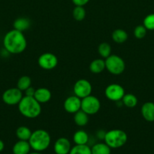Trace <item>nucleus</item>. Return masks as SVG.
Returning a JSON list of instances; mask_svg holds the SVG:
<instances>
[{
	"mask_svg": "<svg viewBox=\"0 0 154 154\" xmlns=\"http://www.w3.org/2000/svg\"><path fill=\"white\" fill-rule=\"evenodd\" d=\"M106 132H105L104 130H98L96 133V135L97 137H98V139L104 140V137H105Z\"/></svg>",
	"mask_w": 154,
	"mask_h": 154,
	"instance_id": "32",
	"label": "nucleus"
},
{
	"mask_svg": "<svg viewBox=\"0 0 154 154\" xmlns=\"http://www.w3.org/2000/svg\"><path fill=\"white\" fill-rule=\"evenodd\" d=\"M92 86L91 84L86 79H79L74 84L73 93L74 95L80 99H84L91 95Z\"/></svg>",
	"mask_w": 154,
	"mask_h": 154,
	"instance_id": "8",
	"label": "nucleus"
},
{
	"mask_svg": "<svg viewBox=\"0 0 154 154\" xmlns=\"http://www.w3.org/2000/svg\"><path fill=\"white\" fill-rule=\"evenodd\" d=\"M101 107V102L98 98L95 96L90 95V96L82 99L81 110H82L89 116L96 114L100 111Z\"/></svg>",
	"mask_w": 154,
	"mask_h": 154,
	"instance_id": "6",
	"label": "nucleus"
},
{
	"mask_svg": "<svg viewBox=\"0 0 154 154\" xmlns=\"http://www.w3.org/2000/svg\"><path fill=\"white\" fill-rule=\"evenodd\" d=\"M111 37L113 42L116 43L122 44L128 40V35L125 30L122 29H116L112 32Z\"/></svg>",
	"mask_w": 154,
	"mask_h": 154,
	"instance_id": "20",
	"label": "nucleus"
},
{
	"mask_svg": "<svg viewBox=\"0 0 154 154\" xmlns=\"http://www.w3.org/2000/svg\"><path fill=\"white\" fill-rule=\"evenodd\" d=\"M3 46L8 54H20L27 48V38L22 32L14 29L5 34L3 38Z\"/></svg>",
	"mask_w": 154,
	"mask_h": 154,
	"instance_id": "1",
	"label": "nucleus"
},
{
	"mask_svg": "<svg viewBox=\"0 0 154 154\" xmlns=\"http://www.w3.org/2000/svg\"><path fill=\"white\" fill-rule=\"evenodd\" d=\"M98 51L99 55L102 58L106 59L111 55L112 53V48L110 45L107 42H102L99 45L98 48Z\"/></svg>",
	"mask_w": 154,
	"mask_h": 154,
	"instance_id": "25",
	"label": "nucleus"
},
{
	"mask_svg": "<svg viewBox=\"0 0 154 154\" xmlns=\"http://www.w3.org/2000/svg\"><path fill=\"white\" fill-rule=\"evenodd\" d=\"M30 26H31V22H30V20L27 17H23L17 18L14 21L13 23L14 29L20 32H22L29 29Z\"/></svg>",
	"mask_w": 154,
	"mask_h": 154,
	"instance_id": "16",
	"label": "nucleus"
},
{
	"mask_svg": "<svg viewBox=\"0 0 154 154\" xmlns=\"http://www.w3.org/2000/svg\"><path fill=\"white\" fill-rule=\"evenodd\" d=\"M122 102L123 105H125L127 108H134L137 106L138 103V99L136 97L135 95L132 93H125L122 99Z\"/></svg>",
	"mask_w": 154,
	"mask_h": 154,
	"instance_id": "23",
	"label": "nucleus"
},
{
	"mask_svg": "<svg viewBox=\"0 0 154 154\" xmlns=\"http://www.w3.org/2000/svg\"><path fill=\"white\" fill-rule=\"evenodd\" d=\"M104 141L111 149L120 148L126 144L128 135L122 129H111L106 132Z\"/></svg>",
	"mask_w": 154,
	"mask_h": 154,
	"instance_id": "4",
	"label": "nucleus"
},
{
	"mask_svg": "<svg viewBox=\"0 0 154 154\" xmlns=\"http://www.w3.org/2000/svg\"><path fill=\"white\" fill-rule=\"evenodd\" d=\"M82 99L78 96L72 95L65 99L63 102V108L69 114H75L81 110Z\"/></svg>",
	"mask_w": 154,
	"mask_h": 154,
	"instance_id": "11",
	"label": "nucleus"
},
{
	"mask_svg": "<svg viewBox=\"0 0 154 154\" xmlns=\"http://www.w3.org/2000/svg\"><path fill=\"white\" fill-rule=\"evenodd\" d=\"M69 154H91V150L88 144H75V146L72 147Z\"/></svg>",
	"mask_w": 154,
	"mask_h": 154,
	"instance_id": "26",
	"label": "nucleus"
},
{
	"mask_svg": "<svg viewBox=\"0 0 154 154\" xmlns=\"http://www.w3.org/2000/svg\"><path fill=\"white\" fill-rule=\"evenodd\" d=\"M4 148H5L4 142H3V141L0 139V152L2 151V150H4Z\"/></svg>",
	"mask_w": 154,
	"mask_h": 154,
	"instance_id": "33",
	"label": "nucleus"
},
{
	"mask_svg": "<svg viewBox=\"0 0 154 154\" xmlns=\"http://www.w3.org/2000/svg\"><path fill=\"white\" fill-rule=\"evenodd\" d=\"M33 97L42 105L45 104L49 102L52 97L51 92L45 87H40V88L36 89L35 95Z\"/></svg>",
	"mask_w": 154,
	"mask_h": 154,
	"instance_id": "13",
	"label": "nucleus"
},
{
	"mask_svg": "<svg viewBox=\"0 0 154 154\" xmlns=\"http://www.w3.org/2000/svg\"><path fill=\"white\" fill-rule=\"evenodd\" d=\"M32 85V80L30 77L27 76V75H24L21 76V78L18 79V83H17V87L21 90L22 92H24L27 88L31 87Z\"/></svg>",
	"mask_w": 154,
	"mask_h": 154,
	"instance_id": "24",
	"label": "nucleus"
},
{
	"mask_svg": "<svg viewBox=\"0 0 154 154\" xmlns=\"http://www.w3.org/2000/svg\"><path fill=\"white\" fill-rule=\"evenodd\" d=\"M106 69L110 74L119 75L123 73L125 69V63L123 59L116 54H111L105 59Z\"/></svg>",
	"mask_w": 154,
	"mask_h": 154,
	"instance_id": "5",
	"label": "nucleus"
},
{
	"mask_svg": "<svg viewBox=\"0 0 154 154\" xmlns=\"http://www.w3.org/2000/svg\"><path fill=\"white\" fill-rule=\"evenodd\" d=\"M140 113L146 121L154 122V103L152 102H146L140 108Z\"/></svg>",
	"mask_w": 154,
	"mask_h": 154,
	"instance_id": "14",
	"label": "nucleus"
},
{
	"mask_svg": "<svg viewBox=\"0 0 154 154\" xmlns=\"http://www.w3.org/2000/svg\"><path fill=\"white\" fill-rule=\"evenodd\" d=\"M90 0H72L75 6H85L88 3Z\"/></svg>",
	"mask_w": 154,
	"mask_h": 154,
	"instance_id": "30",
	"label": "nucleus"
},
{
	"mask_svg": "<svg viewBox=\"0 0 154 154\" xmlns=\"http://www.w3.org/2000/svg\"><path fill=\"white\" fill-rule=\"evenodd\" d=\"M30 150L31 147L29 141L19 140L14 144L12 152L13 154H29L30 153Z\"/></svg>",
	"mask_w": 154,
	"mask_h": 154,
	"instance_id": "15",
	"label": "nucleus"
},
{
	"mask_svg": "<svg viewBox=\"0 0 154 154\" xmlns=\"http://www.w3.org/2000/svg\"><path fill=\"white\" fill-rule=\"evenodd\" d=\"M125 94V89L122 86L118 84H109L104 90L106 98L113 102H119L122 100Z\"/></svg>",
	"mask_w": 154,
	"mask_h": 154,
	"instance_id": "7",
	"label": "nucleus"
},
{
	"mask_svg": "<svg viewBox=\"0 0 154 154\" xmlns=\"http://www.w3.org/2000/svg\"><path fill=\"white\" fill-rule=\"evenodd\" d=\"M73 120L75 125L80 126V127H83L88 123L89 115L86 114L85 112H84L82 110H79L74 114Z\"/></svg>",
	"mask_w": 154,
	"mask_h": 154,
	"instance_id": "18",
	"label": "nucleus"
},
{
	"mask_svg": "<svg viewBox=\"0 0 154 154\" xmlns=\"http://www.w3.org/2000/svg\"><path fill=\"white\" fill-rule=\"evenodd\" d=\"M86 11L84 6H75L72 11V17L76 21H82L85 18Z\"/></svg>",
	"mask_w": 154,
	"mask_h": 154,
	"instance_id": "27",
	"label": "nucleus"
},
{
	"mask_svg": "<svg viewBox=\"0 0 154 154\" xmlns=\"http://www.w3.org/2000/svg\"><path fill=\"white\" fill-rule=\"evenodd\" d=\"M37 62L41 69L44 70H51L57 66L58 59L52 53L46 52L39 56Z\"/></svg>",
	"mask_w": 154,
	"mask_h": 154,
	"instance_id": "9",
	"label": "nucleus"
},
{
	"mask_svg": "<svg viewBox=\"0 0 154 154\" xmlns=\"http://www.w3.org/2000/svg\"><path fill=\"white\" fill-rule=\"evenodd\" d=\"M29 154H42V153H41V152L34 151V152H32V153H30Z\"/></svg>",
	"mask_w": 154,
	"mask_h": 154,
	"instance_id": "34",
	"label": "nucleus"
},
{
	"mask_svg": "<svg viewBox=\"0 0 154 154\" xmlns=\"http://www.w3.org/2000/svg\"><path fill=\"white\" fill-rule=\"evenodd\" d=\"M71 148L70 141L65 137L57 138L54 142V151L55 154H69Z\"/></svg>",
	"mask_w": 154,
	"mask_h": 154,
	"instance_id": "12",
	"label": "nucleus"
},
{
	"mask_svg": "<svg viewBox=\"0 0 154 154\" xmlns=\"http://www.w3.org/2000/svg\"><path fill=\"white\" fill-rule=\"evenodd\" d=\"M18 105L19 112L26 118L35 119L42 113L41 104L34 97L24 96Z\"/></svg>",
	"mask_w": 154,
	"mask_h": 154,
	"instance_id": "2",
	"label": "nucleus"
},
{
	"mask_svg": "<svg viewBox=\"0 0 154 154\" xmlns=\"http://www.w3.org/2000/svg\"><path fill=\"white\" fill-rule=\"evenodd\" d=\"M106 69L105 60L95 59L89 65V70L93 74H100Z\"/></svg>",
	"mask_w": 154,
	"mask_h": 154,
	"instance_id": "17",
	"label": "nucleus"
},
{
	"mask_svg": "<svg viewBox=\"0 0 154 154\" xmlns=\"http://www.w3.org/2000/svg\"><path fill=\"white\" fill-rule=\"evenodd\" d=\"M146 29L143 25H139L134 28V35L136 38L142 39L146 36Z\"/></svg>",
	"mask_w": 154,
	"mask_h": 154,
	"instance_id": "29",
	"label": "nucleus"
},
{
	"mask_svg": "<svg viewBox=\"0 0 154 154\" xmlns=\"http://www.w3.org/2000/svg\"><path fill=\"white\" fill-rule=\"evenodd\" d=\"M72 140L75 144H79V145L87 144L89 141V135L85 131L80 129L74 133Z\"/></svg>",
	"mask_w": 154,
	"mask_h": 154,
	"instance_id": "19",
	"label": "nucleus"
},
{
	"mask_svg": "<svg viewBox=\"0 0 154 154\" xmlns=\"http://www.w3.org/2000/svg\"><path fill=\"white\" fill-rule=\"evenodd\" d=\"M23 92L18 87H12L6 90L2 94V101L8 105H16L19 104L22 98Z\"/></svg>",
	"mask_w": 154,
	"mask_h": 154,
	"instance_id": "10",
	"label": "nucleus"
},
{
	"mask_svg": "<svg viewBox=\"0 0 154 154\" xmlns=\"http://www.w3.org/2000/svg\"><path fill=\"white\" fill-rule=\"evenodd\" d=\"M31 129L25 126H21L16 129L17 138L21 141H29L32 135Z\"/></svg>",
	"mask_w": 154,
	"mask_h": 154,
	"instance_id": "22",
	"label": "nucleus"
},
{
	"mask_svg": "<svg viewBox=\"0 0 154 154\" xmlns=\"http://www.w3.org/2000/svg\"><path fill=\"white\" fill-rule=\"evenodd\" d=\"M29 143L34 151L42 152L47 150L51 144L50 134L45 129H36L32 132Z\"/></svg>",
	"mask_w": 154,
	"mask_h": 154,
	"instance_id": "3",
	"label": "nucleus"
},
{
	"mask_svg": "<svg viewBox=\"0 0 154 154\" xmlns=\"http://www.w3.org/2000/svg\"><path fill=\"white\" fill-rule=\"evenodd\" d=\"M35 92H36V89L33 88V87L31 86V87H30L29 88H27V90L24 91V93H25V96L33 97L35 95Z\"/></svg>",
	"mask_w": 154,
	"mask_h": 154,
	"instance_id": "31",
	"label": "nucleus"
},
{
	"mask_svg": "<svg viewBox=\"0 0 154 154\" xmlns=\"http://www.w3.org/2000/svg\"><path fill=\"white\" fill-rule=\"evenodd\" d=\"M143 25L147 30H154V14H149L145 17Z\"/></svg>",
	"mask_w": 154,
	"mask_h": 154,
	"instance_id": "28",
	"label": "nucleus"
},
{
	"mask_svg": "<svg viewBox=\"0 0 154 154\" xmlns=\"http://www.w3.org/2000/svg\"><path fill=\"white\" fill-rule=\"evenodd\" d=\"M91 154H110L111 148L105 142H99L91 147Z\"/></svg>",
	"mask_w": 154,
	"mask_h": 154,
	"instance_id": "21",
	"label": "nucleus"
}]
</instances>
